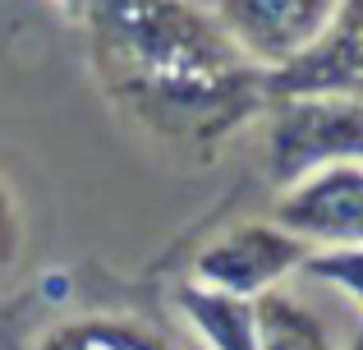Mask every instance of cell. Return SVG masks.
<instances>
[{"mask_svg": "<svg viewBox=\"0 0 363 350\" xmlns=\"http://www.w3.org/2000/svg\"><path fill=\"white\" fill-rule=\"evenodd\" d=\"M51 5L60 9V14H69V18H74V14H79V5H83V0H51Z\"/></svg>", "mask_w": 363, "mask_h": 350, "instance_id": "cell-12", "label": "cell"}, {"mask_svg": "<svg viewBox=\"0 0 363 350\" xmlns=\"http://www.w3.org/2000/svg\"><path fill=\"white\" fill-rule=\"evenodd\" d=\"M23 253H28V212H23V198H18L14 180L0 166V290L18 277Z\"/></svg>", "mask_w": 363, "mask_h": 350, "instance_id": "cell-11", "label": "cell"}, {"mask_svg": "<svg viewBox=\"0 0 363 350\" xmlns=\"http://www.w3.org/2000/svg\"><path fill=\"white\" fill-rule=\"evenodd\" d=\"M207 9L248 60L272 74L322 42L340 0H212Z\"/></svg>", "mask_w": 363, "mask_h": 350, "instance_id": "cell-6", "label": "cell"}, {"mask_svg": "<svg viewBox=\"0 0 363 350\" xmlns=\"http://www.w3.org/2000/svg\"><path fill=\"white\" fill-rule=\"evenodd\" d=\"M308 253V244L294 240L272 217H230L184 253V272L175 281L235 305H253L267 290L290 286V277L303 272Z\"/></svg>", "mask_w": 363, "mask_h": 350, "instance_id": "cell-4", "label": "cell"}, {"mask_svg": "<svg viewBox=\"0 0 363 350\" xmlns=\"http://www.w3.org/2000/svg\"><path fill=\"white\" fill-rule=\"evenodd\" d=\"M340 350H363V327H359V332H350V337H345V346H340Z\"/></svg>", "mask_w": 363, "mask_h": 350, "instance_id": "cell-13", "label": "cell"}, {"mask_svg": "<svg viewBox=\"0 0 363 350\" xmlns=\"http://www.w3.org/2000/svg\"><path fill=\"white\" fill-rule=\"evenodd\" d=\"M92 83L157 148L207 166L257 125L267 79L198 0H83Z\"/></svg>", "mask_w": 363, "mask_h": 350, "instance_id": "cell-1", "label": "cell"}, {"mask_svg": "<svg viewBox=\"0 0 363 350\" xmlns=\"http://www.w3.org/2000/svg\"><path fill=\"white\" fill-rule=\"evenodd\" d=\"M14 350H198L166 300L138 295V286L97 281L55 305L37 295V318H28Z\"/></svg>", "mask_w": 363, "mask_h": 350, "instance_id": "cell-2", "label": "cell"}, {"mask_svg": "<svg viewBox=\"0 0 363 350\" xmlns=\"http://www.w3.org/2000/svg\"><path fill=\"white\" fill-rule=\"evenodd\" d=\"M276 226L318 249H354L363 244V162L322 166L299 175L294 185L276 189L267 207Z\"/></svg>", "mask_w": 363, "mask_h": 350, "instance_id": "cell-5", "label": "cell"}, {"mask_svg": "<svg viewBox=\"0 0 363 350\" xmlns=\"http://www.w3.org/2000/svg\"><path fill=\"white\" fill-rule=\"evenodd\" d=\"M299 277H308V281H318V286L345 295L363 314V244H354V249H318V253H308V263H303Z\"/></svg>", "mask_w": 363, "mask_h": 350, "instance_id": "cell-10", "label": "cell"}, {"mask_svg": "<svg viewBox=\"0 0 363 350\" xmlns=\"http://www.w3.org/2000/svg\"><path fill=\"white\" fill-rule=\"evenodd\" d=\"M267 97L276 92H354L363 97V0H340L331 28L294 65L262 74Z\"/></svg>", "mask_w": 363, "mask_h": 350, "instance_id": "cell-7", "label": "cell"}, {"mask_svg": "<svg viewBox=\"0 0 363 350\" xmlns=\"http://www.w3.org/2000/svg\"><path fill=\"white\" fill-rule=\"evenodd\" d=\"M166 305L184 323V332L198 341V350H257L248 305L207 295V290H194L184 281H170L166 286Z\"/></svg>", "mask_w": 363, "mask_h": 350, "instance_id": "cell-8", "label": "cell"}, {"mask_svg": "<svg viewBox=\"0 0 363 350\" xmlns=\"http://www.w3.org/2000/svg\"><path fill=\"white\" fill-rule=\"evenodd\" d=\"M257 350H336L318 309H308L290 290H267L248 305Z\"/></svg>", "mask_w": 363, "mask_h": 350, "instance_id": "cell-9", "label": "cell"}, {"mask_svg": "<svg viewBox=\"0 0 363 350\" xmlns=\"http://www.w3.org/2000/svg\"><path fill=\"white\" fill-rule=\"evenodd\" d=\"M257 166L272 189L322 166L363 162V97L354 92H276L267 97Z\"/></svg>", "mask_w": 363, "mask_h": 350, "instance_id": "cell-3", "label": "cell"}]
</instances>
